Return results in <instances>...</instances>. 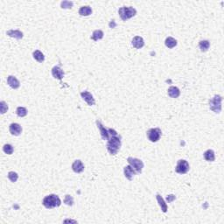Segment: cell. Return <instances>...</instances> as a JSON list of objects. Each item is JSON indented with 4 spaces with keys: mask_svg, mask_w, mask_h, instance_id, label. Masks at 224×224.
Wrapping results in <instances>:
<instances>
[{
    "mask_svg": "<svg viewBox=\"0 0 224 224\" xmlns=\"http://www.w3.org/2000/svg\"><path fill=\"white\" fill-rule=\"evenodd\" d=\"M204 159H205L207 161H209V162L215 161V156L214 151H213V150H208V151H206L205 152H204Z\"/></svg>",
    "mask_w": 224,
    "mask_h": 224,
    "instance_id": "ac0fdd59",
    "label": "cell"
},
{
    "mask_svg": "<svg viewBox=\"0 0 224 224\" xmlns=\"http://www.w3.org/2000/svg\"><path fill=\"white\" fill-rule=\"evenodd\" d=\"M3 151H4L6 154L11 155V154L13 153V146L12 145H9V144H6V145H4V147H3Z\"/></svg>",
    "mask_w": 224,
    "mask_h": 224,
    "instance_id": "484cf974",
    "label": "cell"
},
{
    "mask_svg": "<svg viewBox=\"0 0 224 224\" xmlns=\"http://www.w3.org/2000/svg\"><path fill=\"white\" fill-rule=\"evenodd\" d=\"M92 13V9L90 6H82L79 9V14L81 16H89Z\"/></svg>",
    "mask_w": 224,
    "mask_h": 224,
    "instance_id": "ffe728a7",
    "label": "cell"
},
{
    "mask_svg": "<svg viewBox=\"0 0 224 224\" xmlns=\"http://www.w3.org/2000/svg\"><path fill=\"white\" fill-rule=\"evenodd\" d=\"M7 110H8V105H7V103L4 102V101H2V102L0 103V111H1V114H5Z\"/></svg>",
    "mask_w": 224,
    "mask_h": 224,
    "instance_id": "f546056e",
    "label": "cell"
},
{
    "mask_svg": "<svg viewBox=\"0 0 224 224\" xmlns=\"http://www.w3.org/2000/svg\"><path fill=\"white\" fill-rule=\"evenodd\" d=\"M167 93L168 96H169L170 97L178 98L180 96V89H178L177 87L172 86V87H170V88L168 89Z\"/></svg>",
    "mask_w": 224,
    "mask_h": 224,
    "instance_id": "2e32d148",
    "label": "cell"
},
{
    "mask_svg": "<svg viewBox=\"0 0 224 224\" xmlns=\"http://www.w3.org/2000/svg\"><path fill=\"white\" fill-rule=\"evenodd\" d=\"M156 198H157V201H158V202H159L160 208H161V210L163 211L164 213L167 212V205H166V203L165 202L163 198L161 197V195L158 194L156 195Z\"/></svg>",
    "mask_w": 224,
    "mask_h": 224,
    "instance_id": "d6986e66",
    "label": "cell"
},
{
    "mask_svg": "<svg viewBox=\"0 0 224 224\" xmlns=\"http://www.w3.org/2000/svg\"><path fill=\"white\" fill-rule=\"evenodd\" d=\"M165 44L166 46L168 47V48H173L177 46V40L175 39H173V37H168L166 38V41H165Z\"/></svg>",
    "mask_w": 224,
    "mask_h": 224,
    "instance_id": "7402d4cb",
    "label": "cell"
},
{
    "mask_svg": "<svg viewBox=\"0 0 224 224\" xmlns=\"http://www.w3.org/2000/svg\"><path fill=\"white\" fill-rule=\"evenodd\" d=\"M131 44H132V46L135 47V48H137V49H140V48H142V47L145 46L144 40H143V38L140 37V36H136V37L133 38Z\"/></svg>",
    "mask_w": 224,
    "mask_h": 224,
    "instance_id": "4fadbf2b",
    "label": "cell"
},
{
    "mask_svg": "<svg viewBox=\"0 0 224 224\" xmlns=\"http://www.w3.org/2000/svg\"><path fill=\"white\" fill-rule=\"evenodd\" d=\"M8 179L12 182H16L18 180V179H19V175H18V173H15V172H10L8 173Z\"/></svg>",
    "mask_w": 224,
    "mask_h": 224,
    "instance_id": "4316f807",
    "label": "cell"
},
{
    "mask_svg": "<svg viewBox=\"0 0 224 224\" xmlns=\"http://www.w3.org/2000/svg\"><path fill=\"white\" fill-rule=\"evenodd\" d=\"M9 131L12 135L19 136L20 135V133H21V131H22V127L19 125V124L14 123V124H12L10 125Z\"/></svg>",
    "mask_w": 224,
    "mask_h": 224,
    "instance_id": "7c38bea8",
    "label": "cell"
},
{
    "mask_svg": "<svg viewBox=\"0 0 224 224\" xmlns=\"http://www.w3.org/2000/svg\"><path fill=\"white\" fill-rule=\"evenodd\" d=\"M42 204L46 208L50 209V208H54L56 207H60L61 204V201L59 198V196H57L56 194H49L43 199Z\"/></svg>",
    "mask_w": 224,
    "mask_h": 224,
    "instance_id": "7a4b0ae2",
    "label": "cell"
},
{
    "mask_svg": "<svg viewBox=\"0 0 224 224\" xmlns=\"http://www.w3.org/2000/svg\"><path fill=\"white\" fill-rule=\"evenodd\" d=\"M6 34L12 38H15V39H18L20 40L23 38V33L20 32L19 30H9L6 32Z\"/></svg>",
    "mask_w": 224,
    "mask_h": 224,
    "instance_id": "e0dca14e",
    "label": "cell"
},
{
    "mask_svg": "<svg viewBox=\"0 0 224 224\" xmlns=\"http://www.w3.org/2000/svg\"><path fill=\"white\" fill-rule=\"evenodd\" d=\"M121 147V138L118 135L111 136L107 143L108 152L111 155H116Z\"/></svg>",
    "mask_w": 224,
    "mask_h": 224,
    "instance_id": "6da1fadb",
    "label": "cell"
},
{
    "mask_svg": "<svg viewBox=\"0 0 224 224\" xmlns=\"http://www.w3.org/2000/svg\"><path fill=\"white\" fill-rule=\"evenodd\" d=\"M33 58H34L38 62H40V63H41V62L45 61V56H44V54H43L40 50H35V51L33 52Z\"/></svg>",
    "mask_w": 224,
    "mask_h": 224,
    "instance_id": "44dd1931",
    "label": "cell"
},
{
    "mask_svg": "<svg viewBox=\"0 0 224 224\" xmlns=\"http://www.w3.org/2000/svg\"><path fill=\"white\" fill-rule=\"evenodd\" d=\"M128 163L130 164L131 167L135 170V172L137 173H141L143 168H144V163L141 159H136V158H132V157H129L127 159Z\"/></svg>",
    "mask_w": 224,
    "mask_h": 224,
    "instance_id": "5b68a950",
    "label": "cell"
},
{
    "mask_svg": "<svg viewBox=\"0 0 224 224\" xmlns=\"http://www.w3.org/2000/svg\"><path fill=\"white\" fill-rule=\"evenodd\" d=\"M124 173L125 177L129 180H132V179L134 177V175L136 174L135 170L131 167V166H127L125 167L124 168Z\"/></svg>",
    "mask_w": 224,
    "mask_h": 224,
    "instance_id": "9a60e30c",
    "label": "cell"
},
{
    "mask_svg": "<svg viewBox=\"0 0 224 224\" xmlns=\"http://www.w3.org/2000/svg\"><path fill=\"white\" fill-rule=\"evenodd\" d=\"M61 8H63V9H70L73 6V2H71V1H63V2H61Z\"/></svg>",
    "mask_w": 224,
    "mask_h": 224,
    "instance_id": "f1b7e54d",
    "label": "cell"
},
{
    "mask_svg": "<svg viewBox=\"0 0 224 224\" xmlns=\"http://www.w3.org/2000/svg\"><path fill=\"white\" fill-rule=\"evenodd\" d=\"M72 169L73 171L76 173H80L82 172H83L84 170V165L81 160H75V162L72 165Z\"/></svg>",
    "mask_w": 224,
    "mask_h": 224,
    "instance_id": "5bb4252c",
    "label": "cell"
},
{
    "mask_svg": "<svg viewBox=\"0 0 224 224\" xmlns=\"http://www.w3.org/2000/svg\"><path fill=\"white\" fill-rule=\"evenodd\" d=\"M17 115L19 117H24L27 115V110L25 107H18L17 108V110H16Z\"/></svg>",
    "mask_w": 224,
    "mask_h": 224,
    "instance_id": "d4e9b609",
    "label": "cell"
},
{
    "mask_svg": "<svg viewBox=\"0 0 224 224\" xmlns=\"http://www.w3.org/2000/svg\"><path fill=\"white\" fill-rule=\"evenodd\" d=\"M161 130L159 128H152L147 131V138L151 142H158L161 137Z\"/></svg>",
    "mask_w": 224,
    "mask_h": 224,
    "instance_id": "8992f818",
    "label": "cell"
},
{
    "mask_svg": "<svg viewBox=\"0 0 224 224\" xmlns=\"http://www.w3.org/2000/svg\"><path fill=\"white\" fill-rule=\"evenodd\" d=\"M96 125H97L98 129H99V131H100V133H101V136H102L103 139L109 140V138H110V133H109L108 129H106L99 120H96Z\"/></svg>",
    "mask_w": 224,
    "mask_h": 224,
    "instance_id": "9c48e42d",
    "label": "cell"
},
{
    "mask_svg": "<svg viewBox=\"0 0 224 224\" xmlns=\"http://www.w3.org/2000/svg\"><path fill=\"white\" fill-rule=\"evenodd\" d=\"M7 83L9 85L11 88H12L14 89H19V86H20V82L19 81L16 77H14L12 75H9L8 78H7Z\"/></svg>",
    "mask_w": 224,
    "mask_h": 224,
    "instance_id": "8fae6325",
    "label": "cell"
},
{
    "mask_svg": "<svg viewBox=\"0 0 224 224\" xmlns=\"http://www.w3.org/2000/svg\"><path fill=\"white\" fill-rule=\"evenodd\" d=\"M189 164L185 159H180L175 167V172L180 174H185L189 171Z\"/></svg>",
    "mask_w": 224,
    "mask_h": 224,
    "instance_id": "52a82bcc",
    "label": "cell"
},
{
    "mask_svg": "<svg viewBox=\"0 0 224 224\" xmlns=\"http://www.w3.org/2000/svg\"><path fill=\"white\" fill-rule=\"evenodd\" d=\"M199 47L201 48V52H206L208 51V49L210 47V43L208 40H201L199 43Z\"/></svg>",
    "mask_w": 224,
    "mask_h": 224,
    "instance_id": "cb8c5ba5",
    "label": "cell"
},
{
    "mask_svg": "<svg viewBox=\"0 0 224 224\" xmlns=\"http://www.w3.org/2000/svg\"><path fill=\"white\" fill-rule=\"evenodd\" d=\"M108 131H109V133H110V136H117L118 135L117 134V132L115 130H113V129H108Z\"/></svg>",
    "mask_w": 224,
    "mask_h": 224,
    "instance_id": "4dcf8cb0",
    "label": "cell"
},
{
    "mask_svg": "<svg viewBox=\"0 0 224 224\" xmlns=\"http://www.w3.org/2000/svg\"><path fill=\"white\" fill-rule=\"evenodd\" d=\"M81 96L82 97V99H83L86 103L89 104V106H92V105H94L95 103H96L95 98L93 97L92 94L89 93V91H82V92L81 93Z\"/></svg>",
    "mask_w": 224,
    "mask_h": 224,
    "instance_id": "ba28073f",
    "label": "cell"
},
{
    "mask_svg": "<svg viewBox=\"0 0 224 224\" xmlns=\"http://www.w3.org/2000/svg\"><path fill=\"white\" fill-rule=\"evenodd\" d=\"M118 13H119V16H120L122 20L126 21L127 19L134 17L137 14V11H136L135 8L131 7V6H129V7L124 6V7H121L120 9L118 10Z\"/></svg>",
    "mask_w": 224,
    "mask_h": 224,
    "instance_id": "3957f363",
    "label": "cell"
},
{
    "mask_svg": "<svg viewBox=\"0 0 224 224\" xmlns=\"http://www.w3.org/2000/svg\"><path fill=\"white\" fill-rule=\"evenodd\" d=\"M52 75L55 79L61 81L62 78H63V76H64V72H63V70L61 69L59 66H55L52 69Z\"/></svg>",
    "mask_w": 224,
    "mask_h": 224,
    "instance_id": "30bf717a",
    "label": "cell"
},
{
    "mask_svg": "<svg viewBox=\"0 0 224 224\" xmlns=\"http://www.w3.org/2000/svg\"><path fill=\"white\" fill-rule=\"evenodd\" d=\"M64 203L68 206H73V204H74V199H73V197L69 195V194L66 195L65 199H64Z\"/></svg>",
    "mask_w": 224,
    "mask_h": 224,
    "instance_id": "83f0119b",
    "label": "cell"
},
{
    "mask_svg": "<svg viewBox=\"0 0 224 224\" xmlns=\"http://www.w3.org/2000/svg\"><path fill=\"white\" fill-rule=\"evenodd\" d=\"M222 97L219 95H215L214 97L209 100V108L215 113H220L222 111Z\"/></svg>",
    "mask_w": 224,
    "mask_h": 224,
    "instance_id": "277c9868",
    "label": "cell"
},
{
    "mask_svg": "<svg viewBox=\"0 0 224 224\" xmlns=\"http://www.w3.org/2000/svg\"><path fill=\"white\" fill-rule=\"evenodd\" d=\"M103 35H104V33H103V31H101V30H96V31H94L91 39H92L93 40H95V41H97L98 40H102V39H103Z\"/></svg>",
    "mask_w": 224,
    "mask_h": 224,
    "instance_id": "603a6c76",
    "label": "cell"
}]
</instances>
